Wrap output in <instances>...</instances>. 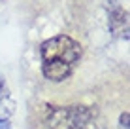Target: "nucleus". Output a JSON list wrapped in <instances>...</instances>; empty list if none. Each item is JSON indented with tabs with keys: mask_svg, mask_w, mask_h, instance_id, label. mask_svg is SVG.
<instances>
[{
	"mask_svg": "<svg viewBox=\"0 0 130 129\" xmlns=\"http://www.w3.org/2000/svg\"><path fill=\"white\" fill-rule=\"evenodd\" d=\"M81 59V46L74 38L59 34L42 44V72L51 82H62L75 70Z\"/></svg>",
	"mask_w": 130,
	"mask_h": 129,
	"instance_id": "nucleus-1",
	"label": "nucleus"
},
{
	"mask_svg": "<svg viewBox=\"0 0 130 129\" xmlns=\"http://www.w3.org/2000/svg\"><path fill=\"white\" fill-rule=\"evenodd\" d=\"M109 29L115 36L128 40V11L123 8H115L109 13Z\"/></svg>",
	"mask_w": 130,
	"mask_h": 129,
	"instance_id": "nucleus-2",
	"label": "nucleus"
},
{
	"mask_svg": "<svg viewBox=\"0 0 130 129\" xmlns=\"http://www.w3.org/2000/svg\"><path fill=\"white\" fill-rule=\"evenodd\" d=\"M13 112H15V103L10 95L4 78H0V122H8Z\"/></svg>",
	"mask_w": 130,
	"mask_h": 129,
	"instance_id": "nucleus-3",
	"label": "nucleus"
},
{
	"mask_svg": "<svg viewBox=\"0 0 130 129\" xmlns=\"http://www.w3.org/2000/svg\"><path fill=\"white\" fill-rule=\"evenodd\" d=\"M128 122H130V114L128 112H123V114H121V118H119L121 129H128Z\"/></svg>",
	"mask_w": 130,
	"mask_h": 129,
	"instance_id": "nucleus-4",
	"label": "nucleus"
},
{
	"mask_svg": "<svg viewBox=\"0 0 130 129\" xmlns=\"http://www.w3.org/2000/svg\"><path fill=\"white\" fill-rule=\"evenodd\" d=\"M0 129H11L10 122H0Z\"/></svg>",
	"mask_w": 130,
	"mask_h": 129,
	"instance_id": "nucleus-5",
	"label": "nucleus"
}]
</instances>
